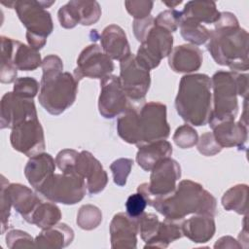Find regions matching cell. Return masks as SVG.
Here are the masks:
<instances>
[{
  "label": "cell",
  "instance_id": "1",
  "mask_svg": "<svg viewBox=\"0 0 249 249\" xmlns=\"http://www.w3.org/2000/svg\"><path fill=\"white\" fill-rule=\"evenodd\" d=\"M215 29L210 30L206 45L217 64L228 66L231 71H247L248 60V32L239 26L236 17L230 12L220 13L214 23Z\"/></svg>",
  "mask_w": 249,
  "mask_h": 249
},
{
  "label": "cell",
  "instance_id": "2",
  "mask_svg": "<svg viewBox=\"0 0 249 249\" xmlns=\"http://www.w3.org/2000/svg\"><path fill=\"white\" fill-rule=\"evenodd\" d=\"M147 204L155 208L164 218L182 221L190 214L215 216L217 200L202 185L195 181L182 180L169 195L146 199Z\"/></svg>",
  "mask_w": 249,
  "mask_h": 249
},
{
  "label": "cell",
  "instance_id": "3",
  "mask_svg": "<svg viewBox=\"0 0 249 249\" xmlns=\"http://www.w3.org/2000/svg\"><path fill=\"white\" fill-rule=\"evenodd\" d=\"M41 66L39 103L51 115H60L75 102L79 82L73 74L63 72V62L56 54L47 55Z\"/></svg>",
  "mask_w": 249,
  "mask_h": 249
},
{
  "label": "cell",
  "instance_id": "4",
  "mask_svg": "<svg viewBox=\"0 0 249 249\" xmlns=\"http://www.w3.org/2000/svg\"><path fill=\"white\" fill-rule=\"evenodd\" d=\"M175 109L190 124L196 126L207 124L212 112L210 77L201 73L184 75L179 83Z\"/></svg>",
  "mask_w": 249,
  "mask_h": 249
},
{
  "label": "cell",
  "instance_id": "5",
  "mask_svg": "<svg viewBox=\"0 0 249 249\" xmlns=\"http://www.w3.org/2000/svg\"><path fill=\"white\" fill-rule=\"evenodd\" d=\"M55 1H26L18 0L2 4L16 10V13L26 28V40L29 47L41 50L47 43L48 36L53 30L51 14L46 10Z\"/></svg>",
  "mask_w": 249,
  "mask_h": 249
},
{
  "label": "cell",
  "instance_id": "6",
  "mask_svg": "<svg viewBox=\"0 0 249 249\" xmlns=\"http://www.w3.org/2000/svg\"><path fill=\"white\" fill-rule=\"evenodd\" d=\"M236 73L234 71L220 70L211 79L212 112L208 124L226 120H234L238 112Z\"/></svg>",
  "mask_w": 249,
  "mask_h": 249
},
{
  "label": "cell",
  "instance_id": "7",
  "mask_svg": "<svg viewBox=\"0 0 249 249\" xmlns=\"http://www.w3.org/2000/svg\"><path fill=\"white\" fill-rule=\"evenodd\" d=\"M87 191L84 178L76 172H62L49 177L37 193L53 202L73 205L84 198Z\"/></svg>",
  "mask_w": 249,
  "mask_h": 249
},
{
  "label": "cell",
  "instance_id": "8",
  "mask_svg": "<svg viewBox=\"0 0 249 249\" xmlns=\"http://www.w3.org/2000/svg\"><path fill=\"white\" fill-rule=\"evenodd\" d=\"M137 133V147L165 140L170 134V126L166 119V105L158 101L144 103L138 111Z\"/></svg>",
  "mask_w": 249,
  "mask_h": 249
},
{
  "label": "cell",
  "instance_id": "9",
  "mask_svg": "<svg viewBox=\"0 0 249 249\" xmlns=\"http://www.w3.org/2000/svg\"><path fill=\"white\" fill-rule=\"evenodd\" d=\"M180 177V164L170 157L163 159L151 170L150 182L139 185L137 192L140 193L145 199L167 196L176 189V182Z\"/></svg>",
  "mask_w": 249,
  "mask_h": 249
},
{
  "label": "cell",
  "instance_id": "10",
  "mask_svg": "<svg viewBox=\"0 0 249 249\" xmlns=\"http://www.w3.org/2000/svg\"><path fill=\"white\" fill-rule=\"evenodd\" d=\"M173 49V36L168 30L154 24L140 44L135 58L149 71L158 67Z\"/></svg>",
  "mask_w": 249,
  "mask_h": 249
},
{
  "label": "cell",
  "instance_id": "11",
  "mask_svg": "<svg viewBox=\"0 0 249 249\" xmlns=\"http://www.w3.org/2000/svg\"><path fill=\"white\" fill-rule=\"evenodd\" d=\"M120 81L128 98L132 102H143L151 85L150 71L135 58V54L120 61Z\"/></svg>",
  "mask_w": 249,
  "mask_h": 249
},
{
  "label": "cell",
  "instance_id": "12",
  "mask_svg": "<svg viewBox=\"0 0 249 249\" xmlns=\"http://www.w3.org/2000/svg\"><path fill=\"white\" fill-rule=\"evenodd\" d=\"M112 59L97 44L87 46L79 54L77 67L73 72L75 79L80 82L83 78L103 79L114 71Z\"/></svg>",
  "mask_w": 249,
  "mask_h": 249
},
{
  "label": "cell",
  "instance_id": "13",
  "mask_svg": "<svg viewBox=\"0 0 249 249\" xmlns=\"http://www.w3.org/2000/svg\"><path fill=\"white\" fill-rule=\"evenodd\" d=\"M10 142L14 150L29 158L44 153L45 135L38 118L27 120L12 128Z\"/></svg>",
  "mask_w": 249,
  "mask_h": 249
},
{
  "label": "cell",
  "instance_id": "14",
  "mask_svg": "<svg viewBox=\"0 0 249 249\" xmlns=\"http://www.w3.org/2000/svg\"><path fill=\"white\" fill-rule=\"evenodd\" d=\"M38 118L33 99L24 98L14 91L6 92L0 103V127L14 128L18 124Z\"/></svg>",
  "mask_w": 249,
  "mask_h": 249
},
{
  "label": "cell",
  "instance_id": "15",
  "mask_svg": "<svg viewBox=\"0 0 249 249\" xmlns=\"http://www.w3.org/2000/svg\"><path fill=\"white\" fill-rule=\"evenodd\" d=\"M128 105V98L118 76L111 74L100 80L98 111L102 117L113 119L124 113Z\"/></svg>",
  "mask_w": 249,
  "mask_h": 249
},
{
  "label": "cell",
  "instance_id": "16",
  "mask_svg": "<svg viewBox=\"0 0 249 249\" xmlns=\"http://www.w3.org/2000/svg\"><path fill=\"white\" fill-rule=\"evenodd\" d=\"M74 171L85 179L89 195L99 194L108 183L107 173L100 161L89 151L79 152Z\"/></svg>",
  "mask_w": 249,
  "mask_h": 249
},
{
  "label": "cell",
  "instance_id": "17",
  "mask_svg": "<svg viewBox=\"0 0 249 249\" xmlns=\"http://www.w3.org/2000/svg\"><path fill=\"white\" fill-rule=\"evenodd\" d=\"M1 189L7 195L12 207H14L26 222L42 200L41 197L28 187L19 183H9L3 175L1 176Z\"/></svg>",
  "mask_w": 249,
  "mask_h": 249
},
{
  "label": "cell",
  "instance_id": "18",
  "mask_svg": "<svg viewBox=\"0 0 249 249\" xmlns=\"http://www.w3.org/2000/svg\"><path fill=\"white\" fill-rule=\"evenodd\" d=\"M110 241L113 249H135L137 245V224L135 218L120 212L111 220Z\"/></svg>",
  "mask_w": 249,
  "mask_h": 249
},
{
  "label": "cell",
  "instance_id": "19",
  "mask_svg": "<svg viewBox=\"0 0 249 249\" xmlns=\"http://www.w3.org/2000/svg\"><path fill=\"white\" fill-rule=\"evenodd\" d=\"M213 130L216 142L223 148L237 147L239 150L245 147L248 137V125L240 121L226 120L209 124Z\"/></svg>",
  "mask_w": 249,
  "mask_h": 249
},
{
  "label": "cell",
  "instance_id": "20",
  "mask_svg": "<svg viewBox=\"0 0 249 249\" xmlns=\"http://www.w3.org/2000/svg\"><path fill=\"white\" fill-rule=\"evenodd\" d=\"M202 60V51L191 44H184L173 48L168 55L169 67L176 73L195 72L200 68Z\"/></svg>",
  "mask_w": 249,
  "mask_h": 249
},
{
  "label": "cell",
  "instance_id": "21",
  "mask_svg": "<svg viewBox=\"0 0 249 249\" xmlns=\"http://www.w3.org/2000/svg\"><path fill=\"white\" fill-rule=\"evenodd\" d=\"M100 43L102 51L111 59L121 61L131 53L124 29L117 24H110L103 29Z\"/></svg>",
  "mask_w": 249,
  "mask_h": 249
},
{
  "label": "cell",
  "instance_id": "22",
  "mask_svg": "<svg viewBox=\"0 0 249 249\" xmlns=\"http://www.w3.org/2000/svg\"><path fill=\"white\" fill-rule=\"evenodd\" d=\"M55 161L48 153L30 157L24 167V175L28 183L36 191L51 177L55 170Z\"/></svg>",
  "mask_w": 249,
  "mask_h": 249
},
{
  "label": "cell",
  "instance_id": "23",
  "mask_svg": "<svg viewBox=\"0 0 249 249\" xmlns=\"http://www.w3.org/2000/svg\"><path fill=\"white\" fill-rule=\"evenodd\" d=\"M183 235L195 243H205L215 234L216 224L214 217L206 214H195V216L183 220Z\"/></svg>",
  "mask_w": 249,
  "mask_h": 249
},
{
  "label": "cell",
  "instance_id": "24",
  "mask_svg": "<svg viewBox=\"0 0 249 249\" xmlns=\"http://www.w3.org/2000/svg\"><path fill=\"white\" fill-rule=\"evenodd\" d=\"M73 239V230L65 223H57L42 230L35 237V246L47 249H60L71 244Z\"/></svg>",
  "mask_w": 249,
  "mask_h": 249
},
{
  "label": "cell",
  "instance_id": "25",
  "mask_svg": "<svg viewBox=\"0 0 249 249\" xmlns=\"http://www.w3.org/2000/svg\"><path fill=\"white\" fill-rule=\"evenodd\" d=\"M136 161L145 171H151L161 160L172 155V145L166 140H159L138 147Z\"/></svg>",
  "mask_w": 249,
  "mask_h": 249
},
{
  "label": "cell",
  "instance_id": "26",
  "mask_svg": "<svg viewBox=\"0 0 249 249\" xmlns=\"http://www.w3.org/2000/svg\"><path fill=\"white\" fill-rule=\"evenodd\" d=\"M181 13L182 18H191L199 23H215L220 17V12L213 1H189Z\"/></svg>",
  "mask_w": 249,
  "mask_h": 249
},
{
  "label": "cell",
  "instance_id": "27",
  "mask_svg": "<svg viewBox=\"0 0 249 249\" xmlns=\"http://www.w3.org/2000/svg\"><path fill=\"white\" fill-rule=\"evenodd\" d=\"M182 221L171 220L165 218L160 222L157 234L146 244L144 248H166L171 242L181 238L183 235L182 231Z\"/></svg>",
  "mask_w": 249,
  "mask_h": 249
},
{
  "label": "cell",
  "instance_id": "28",
  "mask_svg": "<svg viewBox=\"0 0 249 249\" xmlns=\"http://www.w3.org/2000/svg\"><path fill=\"white\" fill-rule=\"evenodd\" d=\"M12 61L18 70L33 71L42 65V58L39 51L14 40Z\"/></svg>",
  "mask_w": 249,
  "mask_h": 249
},
{
  "label": "cell",
  "instance_id": "29",
  "mask_svg": "<svg viewBox=\"0 0 249 249\" xmlns=\"http://www.w3.org/2000/svg\"><path fill=\"white\" fill-rule=\"evenodd\" d=\"M139 109L130 104L117 120V132L119 136L128 144L137 145V120Z\"/></svg>",
  "mask_w": 249,
  "mask_h": 249
},
{
  "label": "cell",
  "instance_id": "30",
  "mask_svg": "<svg viewBox=\"0 0 249 249\" xmlns=\"http://www.w3.org/2000/svg\"><path fill=\"white\" fill-rule=\"evenodd\" d=\"M61 219V212L59 207L53 201H44L38 204L36 209L31 214L27 223L33 224L38 228L44 230L54 226Z\"/></svg>",
  "mask_w": 249,
  "mask_h": 249
},
{
  "label": "cell",
  "instance_id": "31",
  "mask_svg": "<svg viewBox=\"0 0 249 249\" xmlns=\"http://www.w3.org/2000/svg\"><path fill=\"white\" fill-rule=\"evenodd\" d=\"M247 198L248 186L246 184H236L225 192L221 201L227 211L247 215Z\"/></svg>",
  "mask_w": 249,
  "mask_h": 249
},
{
  "label": "cell",
  "instance_id": "32",
  "mask_svg": "<svg viewBox=\"0 0 249 249\" xmlns=\"http://www.w3.org/2000/svg\"><path fill=\"white\" fill-rule=\"evenodd\" d=\"M14 40L12 38L1 36V69L0 81L3 84L15 82L18 78V69L12 61V53L14 49Z\"/></svg>",
  "mask_w": 249,
  "mask_h": 249
},
{
  "label": "cell",
  "instance_id": "33",
  "mask_svg": "<svg viewBox=\"0 0 249 249\" xmlns=\"http://www.w3.org/2000/svg\"><path fill=\"white\" fill-rule=\"evenodd\" d=\"M179 27L181 36L191 45H202L210 37V31L205 26L191 18H182Z\"/></svg>",
  "mask_w": 249,
  "mask_h": 249
},
{
  "label": "cell",
  "instance_id": "34",
  "mask_svg": "<svg viewBox=\"0 0 249 249\" xmlns=\"http://www.w3.org/2000/svg\"><path fill=\"white\" fill-rule=\"evenodd\" d=\"M77 13L79 23L82 25H91L96 23L101 17V8L97 1L71 0Z\"/></svg>",
  "mask_w": 249,
  "mask_h": 249
},
{
  "label": "cell",
  "instance_id": "35",
  "mask_svg": "<svg viewBox=\"0 0 249 249\" xmlns=\"http://www.w3.org/2000/svg\"><path fill=\"white\" fill-rule=\"evenodd\" d=\"M102 222L101 210L92 204L82 205L78 211L76 223L77 225L85 230L91 231L96 229Z\"/></svg>",
  "mask_w": 249,
  "mask_h": 249
},
{
  "label": "cell",
  "instance_id": "36",
  "mask_svg": "<svg viewBox=\"0 0 249 249\" xmlns=\"http://www.w3.org/2000/svg\"><path fill=\"white\" fill-rule=\"evenodd\" d=\"M138 233L141 239L146 243L151 240L158 232L160 221L154 213L143 212L139 217L135 218Z\"/></svg>",
  "mask_w": 249,
  "mask_h": 249
},
{
  "label": "cell",
  "instance_id": "37",
  "mask_svg": "<svg viewBox=\"0 0 249 249\" xmlns=\"http://www.w3.org/2000/svg\"><path fill=\"white\" fill-rule=\"evenodd\" d=\"M198 135L196 130L190 124H183L176 128L173 141L181 149H189L196 145Z\"/></svg>",
  "mask_w": 249,
  "mask_h": 249
},
{
  "label": "cell",
  "instance_id": "38",
  "mask_svg": "<svg viewBox=\"0 0 249 249\" xmlns=\"http://www.w3.org/2000/svg\"><path fill=\"white\" fill-rule=\"evenodd\" d=\"M132 165L133 160L127 158L118 159L111 163L110 169L112 171L113 180L116 185L123 187L126 184V180L131 171Z\"/></svg>",
  "mask_w": 249,
  "mask_h": 249
},
{
  "label": "cell",
  "instance_id": "39",
  "mask_svg": "<svg viewBox=\"0 0 249 249\" xmlns=\"http://www.w3.org/2000/svg\"><path fill=\"white\" fill-rule=\"evenodd\" d=\"M40 84L32 77H20L14 82L13 91L24 98L33 99L38 93Z\"/></svg>",
  "mask_w": 249,
  "mask_h": 249
},
{
  "label": "cell",
  "instance_id": "40",
  "mask_svg": "<svg viewBox=\"0 0 249 249\" xmlns=\"http://www.w3.org/2000/svg\"><path fill=\"white\" fill-rule=\"evenodd\" d=\"M182 19V13L176 9H169L160 12L155 18V24L160 26L169 32H174L179 27Z\"/></svg>",
  "mask_w": 249,
  "mask_h": 249
},
{
  "label": "cell",
  "instance_id": "41",
  "mask_svg": "<svg viewBox=\"0 0 249 249\" xmlns=\"http://www.w3.org/2000/svg\"><path fill=\"white\" fill-rule=\"evenodd\" d=\"M6 244L11 249L35 247V238L21 230H12L6 234Z\"/></svg>",
  "mask_w": 249,
  "mask_h": 249
},
{
  "label": "cell",
  "instance_id": "42",
  "mask_svg": "<svg viewBox=\"0 0 249 249\" xmlns=\"http://www.w3.org/2000/svg\"><path fill=\"white\" fill-rule=\"evenodd\" d=\"M124 6L127 13L131 15L134 19H140L150 16L154 2L151 0H130L124 1Z\"/></svg>",
  "mask_w": 249,
  "mask_h": 249
},
{
  "label": "cell",
  "instance_id": "43",
  "mask_svg": "<svg viewBox=\"0 0 249 249\" xmlns=\"http://www.w3.org/2000/svg\"><path fill=\"white\" fill-rule=\"evenodd\" d=\"M196 148L197 151L205 157L215 156L222 151V148L216 142L212 132H205L201 134L197 140Z\"/></svg>",
  "mask_w": 249,
  "mask_h": 249
},
{
  "label": "cell",
  "instance_id": "44",
  "mask_svg": "<svg viewBox=\"0 0 249 249\" xmlns=\"http://www.w3.org/2000/svg\"><path fill=\"white\" fill-rule=\"evenodd\" d=\"M57 18L60 25L66 29L74 28L77 24H79L77 13L70 1L59 8L57 12Z\"/></svg>",
  "mask_w": 249,
  "mask_h": 249
},
{
  "label": "cell",
  "instance_id": "45",
  "mask_svg": "<svg viewBox=\"0 0 249 249\" xmlns=\"http://www.w3.org/2000/svg\"><path fill=\"white\" fill-rule=\"evenodd\" d=\"M79 152L73 149H63L58 152L55 158V163L62 172H75L74 166L76 163Z\"/></svg>",
  "mask_w": 249,
  "mask_h": 249
},
{
  "label": "cell",
  "instance_id": "46",
  "mask_svg": "<svg viewBox=\"0 0 249 249\" xmlns=\"http://www.w3.org/2000/svg\"><path fill=\"white\" fill-rule=\"evenodd\" d=\"M147 205L145 197L140 193L132 194L127 197L125 202L126 214L131 218H137L144 212Z\"/></svg>",
  "mask_w": 249,
  "mask_h": 249
},
{
  "label": "cell",
  "instance_id": "47",
  "mask_svg": "<svg viewBox=\"0 0 249 249\" xmlns=\"http://www.w3.org/2000/svg\"><path fill=\"white\" fill-rule=\"evenodd\" d=\"M155 24V18L152 17L151 15L147 18H140V19H134L132 22V28H133V33L137 41L142 43L150 29L154 26Z\"/></svg>",
  "mask_w": 249,
  "mask_h": 249
},
{
  "label": "cell",
  "instance_id": "48",
  "mask_svg": "<svg viewBox=\"0 0 249 249\" xmlns=\"http://www.w3.org/2000/svg\"><path fill=\"white\" fill-rule=\"evenodd\" d=\"M236 84H237V94L247 99L248 96V75L236 73Z\"/></svg>",
  "mask_w": 249,
  "mask_h": 249
},
{
  "label": "cell",
  "instance_id": "49",
  "mask_svg": "<svg viewBox=\"0 0 249 249\" xmlns=\"http://www.w3.org/2000/svg\"><path fill=\"white\" fill-rule=\"evenodd\" d=\"M214 248H241V246L239 242L232 236L225 235L216 241Z\"/></svg>",
  "mask_w": 249,
  "mask_h": 249
},
{
  "label": "cell",
  "instance_id": "50",
  "mask_svg": "<svg viewBox=\"0 0 249 249\" xmlns=\"http://www.w3.org/2000/svg\"><path fill=\"white\" fill-rule=\"evenodd\" d=\"M161 2L164 5H166L168 8H170V9H175L176 6H178V5H180L182 3L181 0H179V1H161Z\"/></svg>",
  "mask_w": 249,
  "mask_h": 249
}]
</instances>
